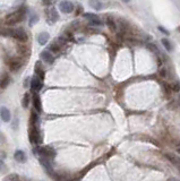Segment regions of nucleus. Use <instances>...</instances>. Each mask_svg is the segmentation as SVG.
<instances>
[{
	"instance_id": "nucleus-1",
	"label": "nucleus",
	"mask_w": 180,
	"mask_h": 181,
	"mask_svg": "<svg viewBox=\"0 0 180 181\" xmlns=\"http://www.w3.org/2000/svg\"><path fill=\"white\" fill-rule=\"evenodd\" d=\"M0 34L13 38L14 40H16L21 43H25L28 40V35L23 28H1Z\"/></svg>"
},
{
	"instance_id": "nucleus-2",
	"label": "nucleus",
	"mask_w": 180,
	"mask_h": 181,
	"mask_svg": "<svg viewBox=\"0 0 180 181\" xmlns=\"http://www.w3.org/2000/svg\"><path fill=\"white\" fill-rule=\"evenodd\" d=\"M26 17V8L23 6L21 7L19 9H17L16 12H14V13L9 14L6 16L5 18V23L7 24V25H10V26H14L18 24V23L23 22Z\"/></svg>"
},
{
	"instance_id": "nucleus-3",
	"label": "nucleus",
	"mask_w": 180,
	"mask_h": 181,
	"mask_svg": "<svg viewBox=\"0 0 180 181\" xmlns=\"http://www.w3.org/2000/svg\"><path fill=\"white\" fill-rule=\"evenodd\" d=\"M36 153L41 156V159H45V160H53L56 157L57 153L56 151L50 146H42V147H39L38 150H36Z\"/></svg>"
},
{
	"instance_id": "nucleus-4",
	"label": "nucleus",
	"mask_w": 180,
	"mask_h": 181,
	"mask_svg": "<svg viewBox=\"0 0 180 181\" xmlns=\"http://www.w3.org/2000/svg\"><path fill=\"white\" fill-rule=\"evenodd\" d=\"M28 139L32 145H38L41 143V136L38 126H30L28 128Z\"/></svg>"
},
{
	"instance_id": "nucleus-5",
	"label": "nucleus",
	"mask_w": 180,
	"mask_h": 181,
	"mask_svg": "<svg viewBox=\"0 0 180 181\" xmlns=\"http://www.w3.org/2000/svg\"><path fill=\"white\" fill-rule=\"evenodd\" d=\"M45 18H47V22L48 24H55L56 22H58L59 19V14L57 12V9L55 7H49L45 10Z\"/></svg>"
},
{
	"instance_id": "nucleus-6",
	"label": "nucleus",
	"mask_w": 180,
	"mask_h": 181,
	"mask_svg": "<svg viewBox=\"0 0 180 181\" xmlns=\"http://www.w3.org/2000/svg\"><path fill=\"white\" fill-rule=\"evenodd\" d=\"M7 65L12 71H17L23 66V60L19 57H12L7 60Z\"/></svg>"
},
{
	"instance_id": "nucleus-7",
	"label": "nucleus",
	"mask_w": 180,
	"mask_h": 181,
	"mask_svg": "<svg viewBox=\"0 0 180 181\" xmlns=\"http://www.w3.org/2000/svg\"><path fill=\"white\" fill-rule=\"evenodd\" d=\"M43 81L42 79H40L38 76H34V77L31 79V90H32V93H39L40 90H42L43 87Z\"/></svg>"
},
{
	"instance_id": "nucleus-8",
	"label": "nucleus",
	"mask_w": 180,
	"mask_h": 181,
	"mask_svg": "<svg viewBox=\"0 0 180 181\" xmlns=\"http://www.w3.org/2000/svg\"><path fill=\"white\" fill-rule=\"evenodd\" d=\"M59 9L64 14H72L74 12V4L69 0H64L59 4Z\"/></svg>"
},
{
	"instance_id": "nucleus-9",
	"label": "nucleus",
	"mask_w": 180,
	"mask_h": 181,
	"mask_svg": "<svg viewBox=\"0 0 180 181\" xmlns=\"http://www.w3.org/2000/svg\"><path fill=\"white\" fill-rule=\"evenodd\" d=\"M40 57H41V59H42L44 62H47L49 65H52V64L55 62V57H53V54L51 53V51H49V50H43V51L40 53Z\"/></svg>"
},
{
	"instance_id": "nucleus-10",
	"label": "nucleus",
	"mask_w": 180,
	"mask_h": 181,
	"mask_svg": "<svg viewBox=\"0 0 180 181\" xmlns=\"http://www.w3.org/2000/svg\"><path fill=\"white\" fill-rule=\"evenodd\" d=\"M33 107L38 113L42 112V103H41V99L38 93H33Z\"/></svg>"
},
{
	"instance_id": "nucleus-11",
	"label": "nucleus",
	"mask_w": 180,
	"mask_h": 181,
	"mask_svg": "<svg viewBox=\"0 0 180 181\" xmlns=\"http://www.w3.org/2000/svg\"><path fill=\"white\" fill-rule=\"evenodd\" d=\"M17 51H18V53H19L22 57H24V58H28L31 54L30 47L26 45V44H19V45L17 47Z\"/></svg>"
},
{
	"instance_id": "nucleus-12",
	"label": "nucleus",
	"mask_w": 180,
	"mask_h": 181,
	"mask_svg": "<svg viewBox=\"0 0 180 181\" xmlns=\"http://www.w3.org/2000/svg\"><path fill=\"white\" fill-rule=\"evenodd\" d=\"M0 117H1V120L4 121V122H9L10 119H12L10 111L6 107H1L0 108Z\"/></svg>"
},
{
	"instance_id": "nucleus-13",
	"label": "nucleus",
	"mask_w": 180,
	"mask_h": 181,
	"mask_svg": "<svg viewBox=\"0 0 180 181\" xmlns=\"http://www.w3.org/2000/svg\"><path fill=\"white\" fill-rule=\"evenodd\" d=\"M14 159L17 161L18 163H25L26 162V154L24 151L22 150H17L14 153Z\"/></svg>"
},
{
	"instance_id": "nucleus-14",
	"label": "nucleus",
	"mask_w": 180,
	"mask_h": 181,
	"mask_svg": "<svg viewBox=\"0 0 180 181\" xmlns=\"http://www.w3.org/2000/svg\"><path fill=\"white\" fill-rule=\"evenodd\" d=\"M10 83V76L7 73L0 75V88H6Z\"/></svg>"
},
{
	"instance_id": "nucleus-15",
	"label": "nucleus",
	"mask_w": 180,
	"mask_h": 181,
	"mask_svg": "<svg viewBox=\"0 0 180 181\" xmlns=\"http://www.w3.org/2000/svg\"><path fill=\"white\" fill-rule=\"evenodd\" d=\"M49 39H50V34L48 32H41L39 34V36H38V42L41 45H45L48 43Z\"/></svg>"
},
{
	"instance_id": "nucleus-16",
	"label": "nucleus",
	"mask_w": 180,
	"mask_h": 181,
	"mask_svg": "<svg viewBox=\"0 0 180 181\" xmlns=\"http://www.w3.org/2000/svg\"><path fill=\"white\" fill-rule=\"evenodd\" d=\"M34 71H35V76H38L40 79H44V69L42 68V66H41V62L38 61L36 64H35V68H34Z\"/></svg>"
},
{
	"instance_id": "nucleus-17",
	"label": "nucleus",
	"mask_w": 180,
	"mask_h": 181,
	"mask_svg": "<svg viewBox=\"0 0 180 181\" xmlns=\"http://www.w3.org/2000/svg\"><path fill=\"white\" fill-rule=\"evenodd\" d=\"M39 122V114L38 112L33 110L31 112V117H30V126H36V123Z\"/></svg>"
},
{
	"instance_id": "nucleus-18",
	"label": "nucleus",
	"mask_w": 180,
	"mask_h": 181,
	"mask_svg": "<svg viewBox=\"0 0 180 181\" xmlns=\"http://www.w3.org/2000/svg\"><path fill=\"white\" fill-rule=\"evenodd\" d=\"M61 48H62V45L57 41V42H53V43H51L49 45V51L53 52V53H58Z\"/></svg>"
},
{
	"instance_id": "nucleus-19",
	"label": "nucleus",
	"mask_w": 180,
	"mask_h": 181,
	"mask_svg": "<svg viewBox=\"0 0 180 181\" xmlns=\"http://www.w3.org/2000/svg\"><path fill=\"white\" fill-rule=\"evenodd\" d=\"M90 6L95 10H100L103 7L102 2L100 0H90Z\"/></svg>"
},
{
	"instance_id": "nucleus-20",
	"label": "nucleus",
	"mask_w": 180,
	"mask_h": 181,
	"mask_svg": "<svg viewBox=\"0 0 180 181\" xmlns=\"http://www.w3.org/2000/svg\"><path fill=\"white\" fill-rule=\"evenodd\" d=\"M30 101H31L30 94H28V93H25L24 96H23V100H22V107H23L24 109L28 108V105H30Z\"/></svg>"
},
{
	"instance_id": "nucleus-21",
	"label": "nucleus",
	"mask_w": 180,
	"mask_h": 181,
	"mask_svg": "<svg viewBox=\"0 0 180 181\" xmlns=\"http://www.w3.org/2000/svg\"><path fill=\"white\" fill-rule=\"evenodd\" d=\"M83 17L86 18V19H88L90 22H93V21H98V19H100V17L96 15V14H92V13L83 14Z\"/></svg>"
},
{
	"instance_id": "nucleus-22",
	"label": "nucleus",
	"mask_w": 180,
	"mask_h": 181,
	"mask_svg": "<svg viewBox=\"0 0 180 181\" xmlns=\"http://www.w3.org/2000/svg\"><path fill=\"white\" fill-rule=\"evenodd\" d=\"M162 44L164 45V48L167 49V51H172V45H171V43L169 42V40L168 39H162Z\"/></svg>"
},
{
	"instance_id": "nucleus-23",
	"label": "nucleus",
	"mask_w": 180,
	"mask_h": 181,
	"mask_svg": "<svg viewBox=\"0 0 180 181\" xmlns=\"http://www.w3.org/2000/svg\"><path fill=\"white\" fill-rule=\"evenodd\" d=\"M107 25L111 31H116V24H115V22L112 21L111 18H108L107 19Z\"/></svg>"
},
{
	"instance_id": "nucleus-24",
	"label": "nucleus",
	"mask_w": 180,
	"mask_h": 181,
	"mask_svg": "<svg viewBox=\"0 0 180 181\" xmlns=\"http://www.w3.org/2000/svg\"><path fill=\"white\" fill-rule=\"evenodd\" d=\"M170 88H171V90H173V92H179L180 90V83H178V82L172 83Z\"/></svg>"
},
{
	"instance_id": "nucleus-25",
	"label": "nucleus",
	"mask_w": 180,
	"mask_h": 181,
	"mask_svg": "<svg viewBox=\"0 0 180 181\" xmlns=\"http://www.w3.org/2000/svg\"><path fill=\"white\" fill-rule=\"evenodd\" d=\"M38 19H39V18H38V16H33V17L31 18L30 25L32 26V25H33V24H34V23H36V22H38Z\"/></svg>"
},
{
	"instance_id": "nucleus-26",
	"label": "nucleus",
	"mask_w": 180,
	"mask_h": 181,
	"mask_svg": "<svg viewBox=\"0 0 180 181\" xmlns=\"http://www.w3.org/2000/svg\"><path fill=\"white\" fill-rule=\"evenodd\" d=\"M30 85H31V79L30 78H26L25 81H24V87L26 88V87H28Z\"/></svg>"
},
{
	"instance_id": "nucleus-27",
	"label": "nucleus",
	"mask_w": 180,
	"mask_h": 181,
	"mask_svg": "<svg viewBox=\"0 0 180 181\" xmlns=\"http://www.w3.org/2000/svg\"><path fill=\"white\" fill-rule=\"evenodd\" d=\"M42 4L44 6H50L52 4V0H42Z\"/></svg>"
},
{
	"instance_id": "nucleus-28",
	"label": "nucleus",
	"mask_w": 180,
	"mask_h": 181,
	"mask_svg": "<svg viewBox=\"0 0 180 181\" xmlns=\"http://www.w3.org/2000/svg\"><path fill=\"white\" fill-rule=\"evenodd\" d=\"M160 74H161V76H162V77H165V76H167V71H165V69H161Z\"/></svg>"
},
{
	"instance_id": "nucleus-29",
	"label": "nucleus",
	"mask_w": 180,
	"mask_h": 181,
	"mask_svg": "<svg viewBox=\"0 0 180 181\" xmlns=\"http://www.w3.org/2000/svg\"><path fill=\"white\" fill-rule=\"evenodd\" d=\"M159 30L161 31V32H162V33H164V34H169V32H168V31H165V28H163V27H159Z\"/></svg>"
},
{
	"instance_id": "nucleus-30",
	"label": "nucleus",
	"mask_w": 180,
	"mask_h": 181,
	"mask_svg": "<svg viewBox=\"0 0 180 181\" xmlns=\"http://www.w3.org/2000/svg\"><path fill=\"white\" fill-rule=\"evenodd\" d=\"M81 12H82V7H79V8L77 9V13H76V14H77V15H78V14L81 13Z\"/></svg>"
},
{
	"instance_id": "nucleus-31",
	"label": "nucleus",
	"mask_w": 180,
	"mask_h": 181,
	"mask_svg": "<svg viewBox=\"0 0 180 181\" xmlns=\"http://www.w3.org/2000/svg\"><path fill=\"white\" fill-rule=\"evenodd\" d=\"M177 153H178V154H180V146L177 147Z\"/></svg>"
},
{
	"instance_id": "nucleus-32",
	"label": "nucleus",
	"mask_w": 180,
	"mask_h": 181,
	"mask_svg": "<svg viewBox=\"0 0 180 181\" xmlns=\"http://www.w3.org/2000/svg\"><path fill=\"white\" fill-rule=\"evenodd\" d=\"M177 30H178V32L180 33V26H178V27H177Z\"/></svg>"
},
{
	"instance_id": "nucleus-33",
	"label": "nucleus",
	"mask_w": 180,
	"mask_h": 181,
	"mask_svg": "<svg viewBox=\"0 0 180 181\" xmlns=\"http://www.w3.org/2000/svg\"><path fill=\"white\" fill-rule=\"evenodd\" d=\"M125 1H128V0H125Z\"/></svg>"
},
{
	"instance_id": "nucleus-34",
	"label": "nucleus",
	"mask_w": 180,
	"mask_h": 181,
	"mask_svg": "<svg viewBox=\"0 0 180 181\" xmlns=\"http://www.w3.org/2000/svg\"><path fill=\"white\" fill-rule=\"evenodd\" d=\"M179 146H180V144H179Z\"/></svg>"
}]
</instances>
